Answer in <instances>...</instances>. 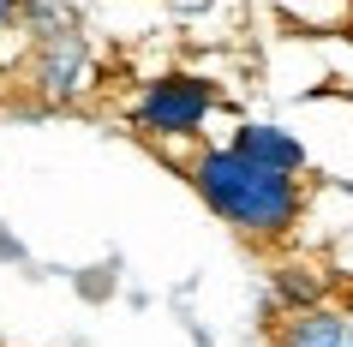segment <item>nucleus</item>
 <instances>
[{"label": "nucleus", "instance_id": "obj_9", "mask_svg": "<svg viewBox=\"0 0 353 347\" xmlns=\"http://www.w3.org/2000/svg\"><path fill=\"white\" fill-rule=\"evenodd\" d=\"M347 335H353V311H347Z\"/></svg>", "mask_w": 353, "mask_h": 347}, {"label": "nucleus", "instance_id": "obj_6", "mask_svg": "<svg viewBox=\"0 0 353 347\" xmlns=\"http://www.w3.org/2000/svg\"><path fill=\"white\" fill-rule=\"evenodd\" d=\"M24 19H30V37H37V42H54V37L72 30V19H66L60 0H24Z\"/></svg>", "mask_w": 353, "mask_h": 347}, {"label": "nucleus", "instance_id": "obj_3", "mask_svg": "<svg viewBox=\"0 0 353 347\" xmlns=\"http://www.w3.org/2000/svg\"><path fill=\"white\" fill-rule=\"evenodd\" d=\"M84 66H90V48H84V37L78 30H66V37L54 42H37V66H30V78H37L42 96H78L84 90Z\"/></svg>", "mask_w": 353, "mask_h": 347}, {"label": "nucleus", "instance_id": "obj_1", "mask_svg": "<svg viewBox=\"0 0 353 347\" xmlns=\"http://www.w3.org/2000/svg\"><path fill=\"white\" fill-rule=\"evenodd\" d=\"M192 186L204 192V204L228 228H240L245 239H281L299 221V180L276 174V168L245 162L234 144L204 150L192 168Z\"/></svg>", "mask_w": 353, "mask_h": 347}, {"label": "nucleus", "instance_id": "obj_5", "mask_svg": "<svg viewBox=\"0 0 353 347\" xmlns=\"http://www.w3.org/2000/svg\"><path fill=\"white\" fill-rule=\"evenodd\" d=\"M276 347H353L347 335V311L335 306H312V311H288Z\"/></svg>", "mask_w": 353, "mask_h": 347}, {"label": "nucleus", "instance_id": "obj_2", "mask_svg": "<svg viewBox=\"0 0 353 347\" xmlns=\"http://www.w3.org/2000/svg\"><path fill=\"white\" fill-rule=\"evenodd\" d=\"M216 102H222V96L210 90L204 78L168 72V78H156V84L138 90V102H132V126L150 132V138H192Z\"/></svg>", "mask_w": 353, "mask_h": 347}, {"label": "nucleus", "instance_id": "obj_8", "mask_svg": "<svg viewBox=\"0 0 353 347\" xmlns=\"http://www.w3.org/2000/svg\"><path fill=\"white\" fill-rule=\"evenodd\" d=\"M12 19H24V0H0V30H6Z\"/></svg>", "mask_w": 353, "mask_h": 347}, {"label": "nucleus", "instance_id": "obj_4", "mask_svg": "<svg viewBox=\"0 0 353 347\" xmlns=\"http://www.w3.org/2000/svg\"><path fill=\"white\" fill-rule=\"evenodd\" d=\"M234 150H240L245 162L288 174V180L305 168V144H299V138H288L281 126H240V132H234Z\"/></svg>", "mask_w": 353, "mask_h": 347}, {"label": "nucleus", "instance_id": "obj_7", "mask_svg": "<svg viewBox=\"0 0 353 347\" xmlns=\"http://www.w3.org/2000/svg\"><path fill=\"white\" fill-rule=\"evenodd\" d=\"M281 299H288L294 311H312V306H323V299H317V281H312L305 270H281Z\"/></svg>", "mask_w": 353, "mask_h": 347}]
</instances>
